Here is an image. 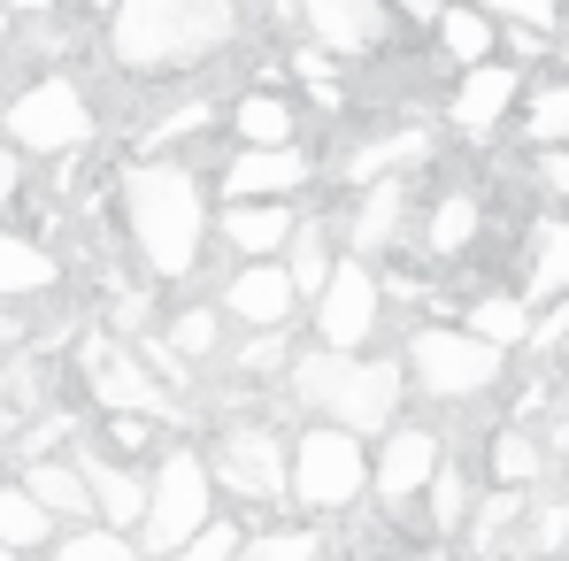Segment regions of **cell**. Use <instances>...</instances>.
<instances>
[{"label": "cell", "instance_id": "43", "mask_svg": "<svg viewBox=\"0 0 569 561\" xmlns=\"http://www.w3.org/2000/svg\"><path fill=\"white\" fill-rule=\"evenodd\" d=\"M392 8H400V16H408V23H431V31H439V16H447V8H455V0H392Z\"/></svg>", "mask_w": 569, "mask_h": 561}, {"label": "cell", "instance_id": "4", "mask_svg": "<svg viewBox=\"0 0 569 561\" xmlns=\"http://www.w3.org/2000/svg\"><path fill=\"white\" fill-rule=\"evenodd\" d=\"M208 523H216V477H208V454L170 447L162 469H154V508H147V523H139V554L178 561Z\"/></svg>", "mask_w": 569, "mask_h": 561}, {"label": "cell", "instance_id": "51", "mask_svg": "<svg viewBox=\"0 0 569 561\" xmlns=\"http://www.w3.org/2000/svg\"><path fill=\"white\" fill-rule=\"evenodd\" d=\"M562 54H569V39H562Z\"/></svg>", "mask_w": 569, "mask_h": 561}, {"label": "cell", "instance_id": "21", "mask_svg": "<svg viewBox=\"0 0 569 561\" xmlns=\"http://www.w3.org/2000/svg\"><path fill=\"white\" fill-rule=\"evenodd\" d=\"M462 331L508 354V347H531L539 315H531V300H523V292H477V300H470V323H462Z\"/></svg>", "mask_w": 569, "mask_h": 561}, {"label": "cell", "instance_id": "44", "mask_svg": "<svg viewBox=\"0 0 569 561\" xmlns=\"http://www.w3.org/2000/svg\"><path fill=\"white\" fill-rule=\"evenodd\" d=\"M16 186H23V170H16V147H8V139H0V208H8V200H16Z\"/></svg>", "mask_w": 569, "mask_h": 561}, {"label": "cell", "instance_id": "52", "mask_svg": "<svg viewBox=\"0 0 569 561\" xmlns=\"http://www.w3.org/2000/svg\"><path fill=\"white\" fill-rule=\"evenodd\" d=\"M562 354H569V347H562Z\"/></svg>", "mask_w": 569, "mask_h": 561}, {"label": "cell", "instance_id": "27", "mask_svg": "<svg viewBox=\"0 0 569 561\" xmlns=\"http://www.w3.org/2000/svg\"><path fill=\"white\" fill-rule=\"evenodd\" d=\"M284 270H292V292L316 308V300H323V284L339 278V262H331V231H323V223H300V231H292V247H284Z\"/></svg>", "mask_w": 569, "mask_h": 561}, {"label": "cell", "instance_id": "33", "mask_svg": "<svg viewBox=\"0 0 569 561\" xmlns=\"http://www.w3.org/2000/svg\"><path fill=\"white\" fill-rule=\"evenodd\" d=\"M523 139L547 154V147H569V78L562 86H547V93H531V108H523Z\"/></svg>", "mask_w": 569, "mask_h": 561}, {"label": "cell", "instance_id": "14", "mask_svg": "<svg viewBox=\"0 0 569 561\" xmlns=\"http://www.w3.org/2000/svg\"><path fill=\"white\" fill-rule=\"evenodd\" d=\"M78 469H86V484H93V508L108 531H139L147 523V508H154V477L131 462H116V454H100V447H78Z\"/></svg>", "mask_w": 569, "mask_h": 561}, {"label": "cell", "instance_id": "9", "mask_svg": "<svg viewBox=\"0 0 569 561\" xmlns=\"http://www.w3.org/2000/svg\"><path fill=\"white\" fill-rule=\"evenodd\" d=\"M86 384L100 392V408H116V415H154V423H178L170 384L147 370V354H131L123 339H86Z\"/></svg>", "mask_w": 569, "mask_h": 561}, {"label": "cell", "instance_id": "6", "mask_svg": "<svg viewBox=\"0 0 569 561\" xmlns=\"http://www.w3.org/2000/svg\"><path fill=\"white\" fill-rule=\"evenodd\" d=\"M400 362H408V384H423L431 400H477V392H492L500 370H508L500 347H485L470 331H447V323H423Z\"/></svg>", "mask_w": 569, "mask_h": 561}, {"label": "cell", "instance_id": "13", "mask_svg": "<svg viewBox=\"0 0 569 561\" xmlns=\"http://www.w3.org/2000/svg\"><path fill=\"white\" fill-rule=\"evenodd\" d=\"M316 178V162L300 147H239L223 162V208H247V200H284Z\"/></svg>", "mask_w": 569, "mask_h": 561}, {"label": "cell", "instance_id": "20", "mask_svg": "<svg viewBox=\"0 0 569 561\" xmlns=\"http://www.w3.org/2000/svg\"><path fill=\"white\" fill-rule=\"evenodd\" d=\"M400 223H408V178H378V186L362 192L355 223H347V247L355 254H385L400 239Z\"/></svg>", "mask_w": 569, "mask_h": 561}, {"label": "cell", "instance_id": "38", "mask_svg": "<svg viewBox=\"0 0 569 561\" xmlns=\"http://www.w3.org/2000/svg\"><path fill=\"white\" fill-rule=\"evenodd\" d=\"M239 554H247V531L216 515V523H208V531H200V539H192V547H186L178 561H239Z\"/></svg>", "mask_w": 569, "mask_h": 561}, {"label": "cell", "instance_id": "45", "mask_svg": "<svg viewBox=\"0 0 569 561\" xmlns=\"http://www.w3.org/2000/svg\"><path fill=\"white\" fill-rule=\"evenodd\" d=\"M0 8H8V16H47L54 0H0Z\"/></svg>", "mask_w": 569, "mask_h": 561}, {"label": "cell", "instance_id": "8", "mask_svg": "<svg viewBox=\"0 0 569 561\" xmlns=\"http://www.w3.org/2000/svg\"><path fill=\"white\" fill-rule=\"evenodd\" d=\"M208 477H216V492H231L247 508L284 500L292 492V447H284L270 423H223V439L208 454Z\"/></svg>", "mask_w": 569, "mask_h": 561}, {"label": "cell", "instance_id": "31", "mask_svg": "<svg viewBox=\"0 0 569 561\" xmlns=\"http://www.w3.org/2000/svg\"><path fill=\"white\" fill-rule=\"evenodd\" d=\"M477 515V477L462 462H447L439 477H431V531L447 539V531H470Z\"/></svg>", "mask_w": 569, "mask_h": 561}, {"label": "cell", "instance_id": "30", "mask_svg": "<svg viewBox=\"0 0 569 561\" xmlns=\"http://www.w3.org/2000/svg\"><path fill=\"white\" fill-rule=\"evenodd\" d=\"M39 400H47V362L39 354L8 362V377H0V423L8 431H31L39 423Z\"/></svg>", "mask_w": 569, "mask_h": 561}, {"label": "cell", "instance_id": "16", "mask_svg": "<svg viewBox=\"0 0 569 561\" xmlns=\"http://www.w3.org/2000/svg\"><path fill=\"white\" fill-rule=\"evenodd\" d=\"M516 100H523V70H516V62H485V70H470V78L455 86L447 116H455L462 139H492V131L516 116Z\"/></svg>", "mask_w": 569, "mask_h": 561}, {"label": "cell", "instance_id": "11", "mask_svg": "<svg viewBox=\"0 0 569 561\" xmlns=\"http://www.w3.org/2000/svg\"><path fill=\"white\" fill-rule=\"evenodd\" d=\"M447 469V447H439V431H423V423H392L378 447V469H370V484H378L385 508H408L416 492H431V477Z\"/></svg>", "mask_w": 569, "mask_h": 561}, {"label": "cell", "instance_id": "49", "mask_svg": "<svg viewBox=\"0 0 569 561\" xmlns=\"http://www.w3.org/2000/svg\"><path fill=\"white\" fill-rule=\"evenodd\" d=\"M8 23H16V16H8V8H0V39H8Z\"/></svg>", "mask_w": 569, "mask_h": 561}, {"label": "cell", "instance_id": "23", "mask_svg": "<svg viewBox=\"0 0 569 561\" xmlns=\"http://www.w3.org/2000/svg\"><path fill=\"white\" fill-rule=\"evenodd\" d=\"M231 131H239V147H292L300 108H292L284 93H239V108H231Z\"/></svg>", "mask_w": 569, "mask_h": 561}, {"label": "cell", "instance_id": "29", "mask_svg": "<svg viewBox=\"0 0 569 561\" xmlns=\"http://www.w3.org/2000/svg\"><path fill=\"white\" fill-rule=\"evenodd\" d=\"M492 39H500V23H492L485 8H470V0L439 16V47H447V62H462V70H485Z\"/></svg>", "mask_w": 569, "mask_h": 561}, {"label": "cell", "instance_id": "12", "mask_svg": "<svg viewBox=\"0 0 569 561\" xmlns=\"http://www.w3.org/2000/svg\"><path fill=\"white\" fill-rule=\"evenodd\" d=\"M300 23L323 54H378L392 31V0H300Z\"/></svg>", "mask_w": 569, "mask_h": 561}, {"label": "cell", "instance_id": "19", "mask_svg": "<svg viewBox=\"0 0 569 561\" xmlns=\"http://www.w3.org/2000/svg\"><path fill=\"white\" fill-rule=\"evenodd\" d=\"M523 515H531V492H500V484H492V492L477 500L470 531H462V539H470V554L477 561L523 554V539H531V531H523Z\"/></svg>", "mask_w": 569, "mask_h": 561}, {"label": "cell", "instance_id": "26", "mask_svg": "<svg viewBox=\"0 0 569 561\" xmlns=\"http://www.w3.org/2000/svg\"><path fill=\"white\" fill-rule=\"evenodd\" d=\"M555 292H569V223L562 216H547L531 231V270H523V300H555Z\"/></svg>", "mask_w": 569, "mask_h": 561}, {"label": "cell", "instance_id": "41", "mask_svg": "<svg viewBox=\"0 0 569 561\" xmlns=\"http://www.w3.org/2000/svg\"><path fill=\"white\" fill-rule=\"evenodd\" d=\"M108 315H116V331H123V339H139V331H147V300H139V292H116V308H108Z\"/></svg>", "mask_w": 569, "mask_h": 561}, {"label": "cell", "instance_id": "15", "mask_svg": "<svg viewBox=\"0 0 569 561\" xmlns=\"http://www.w3.org/2000/svg\"><path fill=\"white\" fill-rule=\"evenodd\" d=\"M292 308H300V292H292V270L284 262H239L231 284H223V315L247 323V331H284Z\"/></svg>", "mask_w": 569, "mask_h": 561}, {"label": "cell", "instance_id": "32", "mask_svg": "<svg viewBox=\"0 0 569 561\" xmlns=\"http://www.w3.org/2000/svg\"><path fill=\"white\" fill-rule=\"evenodd\" d=\"M216 347H223V308H178V315H170V354H178L186 370H200Z\"/></svg>", "mask_w": 569, "mask_h": 561}, {"label": "cell", "instance_id": "37", "mask_svg": "<svg viewBox=\"0 0 569 561\" xmlns=\"http://www.w3.org/2000/svg\"><path fill=\"white\" fill-rule=\"evenodd\" d=\"M470 8H485V16L508 23V31H555L569 0H470Z\"/></svg>", "mask_w": 569, "mask_h": 561}, {"label": "cell", "instance_id": "40", "mask_svg": "<svg viewBox=\"0 0 569 561\" xmlns=\"http://www.w3.org/2000/svg\"><path fill=\"white\" fill-rule=\"evenodd\" d=\"M108 439H116V462H123V454H139V447L154 439V415H116V423H108Z\"/></svg>", "mask_w": 569, "mask_h": 561}, {"label": "cell", "instance_id": "1", "mask_svg": "<svg viewBox=\"0 0 569 561\" xmlns=\"http://www.w3.org/2000/svg\"><path fill=\"white\" fill-rule=\"evenodd\" d=\"M123 223L154 278H192L208 254V192L186 162H131L123 170Z\"/></svg>", "mask_w": 569, "mask_h": 561}, {"label": "cell", "instance_id": "25", "mask_svg": "<svg viewBox=\"0 0 569 561\" xmlns=\"http://www.w3.org/2000/svg\"><path fill=\"white\" fill-rule=\"evenodd\" d=\"M477 223H485V208H477V192H439L431 200V216H423V247L447 262V254H470Z\"/></svg>", "mask_w": 569, "mask_h": 561}, {"label": "cell", "instance_id": "18", "mask_svg": "<svg viewBox=\"0 0 569 561\" xmlns=\"http://www.w3.org/2000/svg\"><path fill=\"white\" fill-rule=\"evenodd\" d=\"M23 492H31L54 523H78V531L100 515V508H93V484H86V469H78V454H70V462H54V454H47V462H31V469H23Z\"/></svg>", "mask_w": 569, "mask_h": 561}, {"label": "cell", "instance_id": "48", "mask_svg": "<svg viewBox=\"0 0 569 561\" xmlns=\"http://www.w3.org/2000/svg\"><path fill=\"white\" fill-rule=\"evenodd\" d=\"M86 8H108V16H116V8H123V0H86Z\"/></svg>", "mask_w": 569, "mask_h": 561}, {"label": "cell", "instance_id": "2", "mask_svg": "<svg viewBox=\"0 0 569 561\" xmlns=\"http://www.w3.org/2000/svg\"><path fill=\"white\" fill-rule=\"evenodd\" d=\"M239 31V8L231 0H123L108 16V54L139 78L154 70H186V62H208L216 47H231Z\"/></svg>", "mask_w": 569, "mask_h": 561}, {"label": "cell", "instance_id": "50", "mask_svg": "<svg viewBox=\"0 0 569 561\" xmlns=\"http://www.w3.org/2000/svg\"><path fill=\"white\" fill-rule=\"evenodd\" d=\"M0 561H23V554H16V547H0Z\"/></svg>", "mask_w": 569, "mask_h": 561}, {"label": "cell", "instance_id": "5", "mask_svg": "<svg viewBox=\"0 0 569 561\" xmlns=\"http://www.w3.org/2000/svg\"><path fill=\"white\" fill-rule=\"evenodd\" d=\"M362 492H370V454H362L355 431L308 423V431L292 439V500H300L308 515H347Z\"/></svg>", "mask_w": 569, "mask_h": 561}, {"label": "cell", "instance_id": "10", "mask_svg": "<svg viewBox=\"0 0 569 561\" xmlns=\"http://www.w3.org/2000/svg\"><path fill=\"white\" fill-rule=\"evenodd\" d=\"M378 315H385V284L370 278V262H339V278L316 300V339L331 354H355V347L378 339Z\"/></svg>", "mask_w": 569, "mask_h": 561}, {"label": "cell", "instance_id": "42", "mask_svg": "<svg viewBox=\"0 0 569 561\" xmlns=\"http://www.w3.org/2000/svg\"><path fill=\"white\" fill-rule=\"evenodd\" d=\"M547 54V31H508V62L523 70V62H539Z\"/></svg>", "mask_w": 569, "mask_h": 561}, {"label": "cell", "instance_id": "46", "mask_svg": "<svg viewBox=\"0 0 569 561\" xmlns=\"http://www.w3.org/2000/svg\"><path fill=\"white\" fill-rule=\"evenodd\" d=\"M16 339H23V323H16V315L0 308V347H16Z\"/></svg>", "mask_w": 569, "mask_h": 561}, {"label": "cell", "instance_id": "24", "mask_svg": "<svg viewBox=\"0 0 569 561\" xmlns=\"http://www.w3.org/2000/svg\"><path fill=\"white\" fill-rule=\"evenodd\" d=\"M54 278H62V262H54L39 239L0 231V300H31V292H47Z\"/></svg>", "mask_w": 569, "mask_h": 561}, {"label": "cell", "instance_id": "39", "mask_svg": "<svg viewBox=\"0 0 569 561\" xmlns=\"http://www.w3.org/2000/svg\"><path fill=\"white\" fill-rule=\"evenodd\" d=\"M531 178L547 200H569V147H547V154H531Z\"/></svg>", "mask_w": 569, "mask_h": 561}, {"label": "cell", "instance_id": "17", "mask_svg": "<svg viewBox=\"0 0 569 561\" xmlns=\"http://www.w3.org/2000/svg\"><path fill=\"white\" fill-rule=\"evenodd\" d=\"M216 231H223V247H231L239 262H278L300 223H292V208H284V200H247V208H223V216H216Z\"/></svg>", "mask_w": 569, "mask_h": 561}, {"label": "cell", "instance_id": "22", "mask_svg": "<svg viewBox=\"0 0 569 561\" xmlns=\"http://www.w3.org/2000/svg\"><path fill=\"white\" fill-rule=\"evenodd\" d=\"M485 469H492L500 492H539V477H547V447H539L523 423H500L492 447H485Z\"/></svg>", "mask_w": 569, "mask_h": 561}, {"label": "cell", "instance_id": "47", "mask_svg": "<svg viewBox=\"0 0 569 561\" xmlns=\"http://www.w3.org/2000/svg\"><path fill=\"white\" fill-rule=\"evenodd\" d=\"M270 16H300V0H270Z\"/></svg>", "mask_w": 569, "mask_h": 561}, {"label": "cell", "instance_id": "28", "mask_svg": "<svg viewBox=\"0 0 569 561\" xmlns=\"http://www.w3.org/2000/svg\"><path fill=\"white\" fill-rule=\"evenodd\" d=\"M0 547H16V554H54V515L23 492V484H0Z\"/></svg>", "mask_w": 569, "mask_h": 561}, {"label": "cell", "instance_id": "34", "mask_svg": "<svg viewBox=\"0 0 569 561\" xmlns=\"http://www.w3.org/2000/svg\"><path fill=\"white\" fill-rule=\"evenodd\" d=\"M239 561H323V531H316V523H284V531H254Z\"/></svg>", "mask_w": 569, "mask_h": 561}, {"label": "cell", "instance_id": "7", "mask_svg": "<svg viewBox=\"0 0 569 561\" xmlns=\"http://www.w3.org/2000/svg\"><path fill=\"white\" fill-rule=\"evenodd\" d=\"M0 123H8V147H23V154H70L93 139V100L70 78H39L0 108Z\"/></svg>", "mask_w": 569, "mask_h": 561}, {"label": "cell", "instance_id": "3", "mask_svg": "<svg viewBox=\"0 0 569 561\" xmlns=\"http://www.w3.org/2000/svg\"><path fill=\"white\" fill-rule=\"evenodd\" d=\"M292 408H308L316 423H339L355 439H378L400 423V392H408V362H355V354H300L292 377H284Z\"/></svg>", "mask_w": 569, "mask_h": 561}, {"label": "cell", "instance_id": "35", "mask_svg": "<svg viewBox=\"0 0 569 561\" xmlns=\"http://www.w3.org/2000/svg\"><path fill=\"white\" fill-rule=\"evenodd\" d=\"M54 561H147L123 531H108V523H86V531H70V539H54Z\"/></svg>", "mask_w": 569, "mask_h": 561}, {"label": "cell", "instance_id": "36", "mask_svg": "<svg viewBox=\"0 0 569 561\" xmlns=\"http://www.w3.org/2000/svg\"><path fill=\"white\" fill-rule=\"evenodd\" d=\"M292 339L284 331H254L247 347H239V377H254V384H270V377H292Z\"/></svg>", "mask_w": 569, "mask_h": 561}]
</instances>
